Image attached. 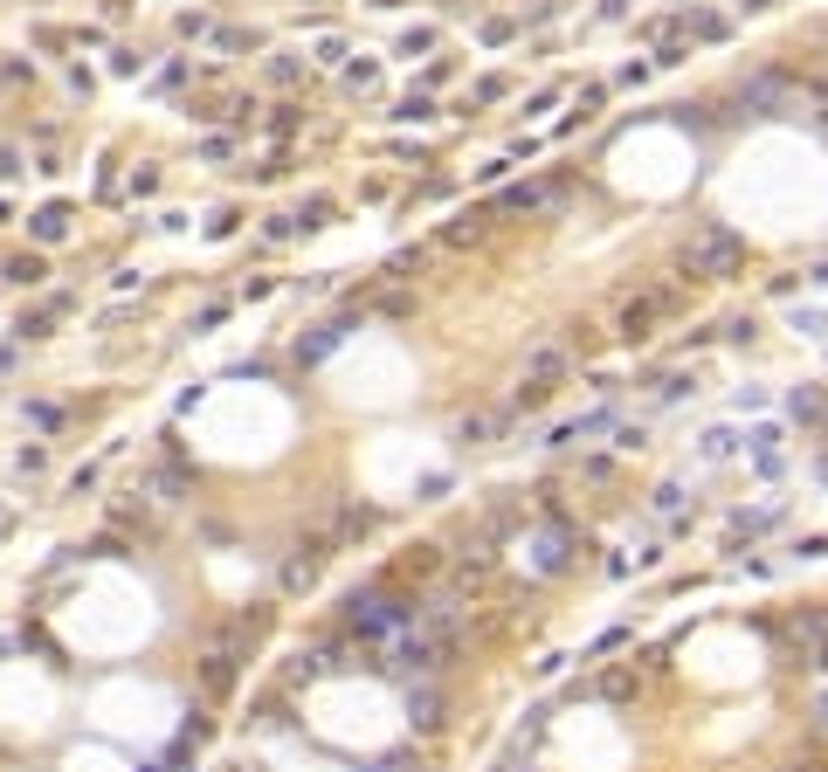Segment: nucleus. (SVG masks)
I'll list each match as a JSON object with an SVG mask.
<instances>
[{"mask_svg":"<svg viewBox=\"0 0 828 772\" xmlns=\"http://www.w3.org/2000/svg\"><path fill=\"white\" fill-rule=\"evenodd\" d=\"M311 579H318V558H311V552L283 566V587H290V593H298V587H311Z\"/></svg>","mask_w":828,"mask_h":772,"instance_id":"9d476101","label":"nucleus"},{"mask_svg":"<svg viewBox=\"0 0 828 772\" xmlns=\"http://www.w3.org/2000/svg\"><path fill=\"white\" fill-rule=\"evenodd\" d=\"M407 725H414V731H435V725H442V696H435V683L407 690Z\"/></svg>","mask_w":828,"mask_h":772,"instance_id":"20e7f679","label":"nucleus"},{"mask_svg":"<svg viewBox=\"0 0 828 772\" xmlns=\"http://www.w3.org/2000/svg\"><path fill=\"white\" fill-rule=\"evenodd\" d=\"M339 531H345V538H360V531H373V510H345V525H339Z\"/></svg>","mask_w":828,"mask_h":772,"instance_id":"2eb2a0df","label":"nucleus"},{"mask_svg":"<svg viewBox=\"0 0 828 772\" xmlns=\"http://www.w3.org/2000/svg\"><path fill=\"white\" fill-rule=\"evenodd\" d=\"M601 690H608V696H628V690H635V676H628V669H608V676H601Z\"/></svg>","mask_w":828,"mask_h":772,"instance_id":"4468645a","label":"nucleus"},{"mask_svg":"<svg viewBox=\"0 0 828 772\" xmlns=\"http://www.w3.org/2000/svg\"><path fill=\"white\" fill-rule=\"evenodd\" d=\"M781 97H787V83H781V77H752V83H746V104H760V110H773Z\"/></svg>","mask_w":828,"mask_h":772,"instance_id":"6e6552de","label":"nucleus"},{"mask_svg":"<svg viewBox=\"0 0 828 772\" xmlns=\"http://www.w3.org/2000/svg\"><path fill=\"white\" fill-rule=\"evenodd\" d=\"M318 676V655H290V669H283V683H311Z\"/></svg>","mask_w":828,"mask_h":772,"instance_id":"f8f14e48","label":"nucleus"},{"mask_svg":"<svg viewBox=\"0 0 828 772\" xmlns=\"http://www.w3.org/2000/svg\"><path fill=\"white\" fill-rule=\"evenodd\" d=\"M739 263H746V242H739L732 228H704V235H690V248H684L690 276H732Z\"/></svg>","mask_w":828,"mask_h":772,"instance_id":"f257e3e1","label":"nucleus"},{"mask_svg":"<svg viewBox=\"0 0 828 772\" xmlns=\"http://www.w3.org/2000/svg\"><path fill=\"white\" fill-rule=\"evenodd\" d=\"M345 607H352L345 621H352L360 634H387V628H414V621H422V607L401 600V593H352Z\"/></svg>","mask_w":828,"mask_h":772,"instance_id":"f03ea898","label":"nucleus"},{"mask_svg":"<svg viewBox=\"0 0 828 772\" xmlns=\"http://www.w3.org/2000/svg\"><path fill=\"white\" fill-rule=\"evenodd\" d=\"M560 372H566V359H560V352H552V345H539V352H531V359H525V380H531V386H546V380H560Z\"/></svg>","mask_w":828,"mask_h":772,"instance_id":"423d86ee","label":"nucleus"},{"mask_svg":"<svg viewBox=\"0 0 828 772\" xmlns=\"http://www.w3.org/2000/svg\"><path fill=\"white\" fill-rule=\"evenodd\" d=\"M552 201H566V180H525V186H511L498 207H511V214H531V207H552Z\"/></svg>","mask_w":828,"mask_h":772,"instance_id":"7ed1b4c3","label":"nucleus"},{"mask_svg":"<svg viewBox=\"0 0 828 772\" xmlns=\"http://www.w3.org/2000/svg\"><path fill=\"white\" fill-rule=\"evenodd\" d=\"M498 428H504V414H469L463 428H456V442H469V448H477V442H490Z\"/></svg>","mask_w":828,"mask_h":772,"instance_id":"0eeeda50","label":"nucleus"},{"mask_svg":"<svg viewBox=\"0 0 828 772\" xmlns=\"http://www.w3.org/2000/svg\"><path fill=\"white\" fill-rule=\"evenodd\" d=\"M814 669H828V642H822V649H814Z\"/></svg>","mask_w":828,"mask_h":772,"instance_id":"dca6fc26","label":"nucleus"},{"mask_svg":"<svg viewBox=\"0 0 828 772\" xmlns=\"http://www.w3.org/2000/svg\"><path fill=\"white\" fill-rule=\"evenodd\" d=\"M732 442H739V434H732V428H718V434H704V455H711V463H718V455H732Z\"/></svg>","mask_w":828,"mask_h":772,"instance_id":"ddd939ff","label":"nucleus"},{"mask_svg":"<svg viewBox=\"0 0 828 772\" xmlns=\"http://www.w3.org/2000/svg\"><path fill=\"white\" fill-rule=\"evenodd\" d=\"M531 552H539V572H560V566H566V538H560V531H546Z\"/></svg>","mask_w":828,"mask_h":772,"instance_id":"1a4fd4ad","label":"nucleus"},{"mask_svg":"<svg viewBox=\"0 0 828 772\" xmlns=\"http://www.w3.org/2000/svg\"><path fill=\"white\" fill-rule=\"evenodd\" d=\"M656 310H663V297H635V304L622 310V339L642 345V339H649V325H656Z\"/></svg>","mask_w":828,"mask_h":772,"instance_id":"39448f33","label":"nucleus"},{"mask_svg":"<svg viewBox=\"0 0 828 772\" xmlns=\"http://www.w3.org/2000/svg\"><path fill=\"white\" fill-rule=\"evenodd\" d=\"M393 118H407V124H422V118H435V104H428V97H401V110H393Z\"/></svg>","mask_w":828,"mask_h":772,"instance_id":"9b49d317","label":"nucleus"}]
</instances>
